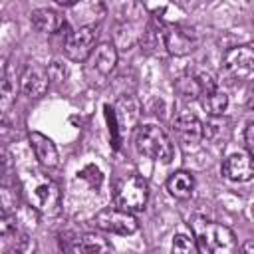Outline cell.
Here are the masks:
<instances>
[{
	"label": "cell",
	"mask_w": 254,
	"mask_h": 254,
	"mask_svg": "<svg viewBox=\"0 0 254 254\" xmlns=\"http://www.w3.org/2000/svg\"><path fill=\"white\" fill-rule=\"evenodd\" d=\"M20 185L28 204L34 206L40 212V216L52 218L60 214V189L48 175H44L38 169H26L20 175Z\"/></svg>",
	"instance_id": "1"
},
{
	"label": "cell",
	"mask_w": 254,
	"mask_h": 254,
	"mask_svg": "<svg viewBox=\"0 0 254 254\" xmlns=\"http://www.w3.org/2000/svg\"><path fill=\"white\" fill-rule=\"evenodd\" d=\"M190 234L194 236L198 250L208 254H230L236 250V236L234 232L216 220H210L202 214H192L187 220Z\"/></svg>",
	"instance_id": "2"
},
{
	"label": "cell",
	"mask_w": 254,
	"mask_h": 254,
	"mask_svg": "<svg viewBox=\"0 0 254 254\" xmlns=\"http://www.w3.org/2000/svg\"><path fill=\"white\" fill-rule=\"evenodd\" d=\"M135 149L141 155H145L153 161H161V163H171L175 157V145H173L171 137L165 133L163 127H159L155 123L137 127Z\"/></svg>",
	"instance_id": "3"
},
{
	"label": "cell",
	"mask_w": 254,
	"mask_h": 254,
	"mask_svg": "<svg viewBox=\"0 0 254 254\" xmlns=\"http://www.w3.org/2000/svg\"><path fill=\"white\" fill-rule=\"evenodd\" d=\"M149 200V185L139 175H125L115 183L113 202L125 210L139 212L147 206Z\"/></svg>",
	"instance_id": "4"
},
{
	"label": "cell",
	"mask_w": 254,
	"mask_h": 254,
	"mask_svg": "<svg viewBox=\"0 0 254 254\" xmlns=\"http://www.w3.org/2000/svg\"><path fill=\"white\" fill-rule=\"evenodd\" d=\"M93 224L101 232L119 234V236H131V234H135L139 230V220H137L135 212L125 210V208H121L117 204L101 208L93 216Z\"/></svg>",
	"instance_id": "5"
},
{
	"label": "cell",
	"mask_w": 254,
	"mask_h": 254,
	"mask_svg": "<svg viewBox=\"0 0 254 254\" xmlns=\"http://www.w3.org/2000/svg\"><path fill=\"white\" fill-rule=\"evenodd\" d=\"M97 42V30L93 26H79L77 30H71L64 38V54L67 60L75 64L87 62L91 52L95 50Z\"/></svg>",
	"instance_id": "6"
},
{
	"label": "cell",
	"mask_w": 254,
	"mask_h": 254,
	"mask_svg": "<svg viewBox=\"0 0 254 254\" xmlns=\"http://www.w3.org/2000/svg\"><path fill=\"white\" fill-rule=\"evenodd\" d=\"M222 71L232 79H248L254 75V48L252 46H234L222 56Z\"/></svg>",
	"instance_id": "7"
},
{
	"label": "cell",
	"mask_w": 254,
	"mask_h": 254,
	"mask_svg": "<svg viewBox=\"0 0 254 254\" xmlns=\"http://www.w3.org/2000/svg\"><path fill=\"white\" fill-rule=\"evenodd\" d=\"M117 65V50L111 42H101L95 46V50L91 52V56L85 62V71L89 75L91 81H95V77L105 79Z\"/></svg>",
	"instance_id": "8"
},
{
	"label": "cell",
	"mask_w": 254,
	"mask_h": 254,
	"mask_svg": "<svg viewBox=\"0 0 254 254\" xmlns=\"http://www.w3.org/2000/svg\"><path fill=\"white\" fill-rule=\"evenodd\" d=\"M165 52L171 56H187L196 48V36L192 30L181 24H163Z\"/></svg>",
	"instance_id": "9"
},
{
	"label": "cell",
	"mask_w": 254,
	"mask_h": 254,
	"mask_svg": "<svg viewBox=\"0 0 254 254\" xmlns=\"http://www.w3.org/2000/svg\"><path fill=\"white\" fill-rule=\"evenodd\" d=\"M111 113H113V119L117 123V129H119V135H121V141H123V137L129 135L139 123L141 103L135 95L125 93L115 101V105L111 107Z\"/></svg>",
	"instance_id": "10"
},
{
	"label": "cell",
	"mask_w": 254,
	"mask_h": 254,
	"mask_svg": "<svg viewBox=\"0 0 254 254\" xmlns=\"http://www.w3.org/2000/svg\"><path fill=\"white\" fill-rule=\"evenodd\" d=\"M50 71L40 65L38 62H28L24 67H22V73H20V89L26 97L30 99H38L42 97L48 87H50Z\"/></svg>",
	"instance_id": "11"
},
{
	"label": "cell",
	"mask_w": 254,
	"mask_h": 254,
	"mask_svg": "<svg viewBox=\"0 0 254 254\" xmlns=\"http://www.w3.org/2000/svg\"><path fill=\"white\" fill-rule=\"evenodd\" d=\"M64 236H65V240L60 238V248L65 252H89V254L113 252V244L97 232H85V234L65 232Z\"/></svg>",
	"instance_id": "12"
},
{
	"label": "cell",
	"mask_w": 254,
	"mask_h": 254,
	"mask_svg": "<svg viewBox=\"0 0 254 254\" xmlns=\"http://www.w3.org/2000/svg\"><path fill=\"white\" fill-rule=\"evenodd\" d=\"M220 173L230 183H248V181L254 179V159L250 157L248 151L246 153L244 151L230 153L222 161Z\"/></svg>",
	"instance_id": "13"
},
{
	"label": "cell",
	"mask_w": 254,
	"mask_h": 254,
	"mask_svg": "<svg viewBox=\"0 0 254 254\" xmlns=\"http://www.w3.org/2000/svg\"><path fill=\"white\" fill-rule=\"evenodd\" d=\"M28 143H30V149L34 151V157L36 161L40 163V167L44 171H50V169H56L60 165V153H58V147L56 143L40 133V131H30L28 133Z\"/></svg>",
	"instance_id": "14"
},
{
	"label": "cell",
	"mask_w": 254,
	"mask_h": 254,
	"mask_svg": "<svg viewBox=\"0 0 254 254\" xmlns=\"http://www.w3.org/2000/svg\"><path fill=\"white\" fill-rule=\"evenodd\" d=\"M173 131L185 145H196L204 137V125L192 111L187 109H181L173 117Z\"/></svg>",
	"instance_id": "15"
},
{
	"label": "cell",
	"mask_w": 254,
	"mask_h": 254,
	"mask_svg": "<svg viewBox=\"0 0 254 254\" xmlns=\"http://www.w3.org/2000/svg\"><path fill=\"white\" fill-rule=\"evenodd\" d=\"M30 24L36 32L40 34H58L64 26H65V20L64 16L58 12V10H52V8H38L32 12L30 16Z\"/></svg>",
	"instance_id": "16"
},
{
	"label": "cell",
	"mask_w": 254,
	"mask_h": 254,
	"mask_svg": "<svg viewBox=\"0 0 254 254\" xmlns=\"http://www.w3.org/2000/svg\"><path fill=\"white\" fill-rule=\"evenodd\" d=\"M167 190H169L171 196H175L179 200L190 198L192 192H194V177H192V173H189L185 169L175 171L167 179Z\"/></svg>",
	"instance_id": "17"
},
{
	"label": "cell",
	"mask_w": 254,
	"mask_h": 254,
	"mask_svg": "<svg viewBox=\"0 0 254 254\" xmlns=\"http://www.w3.org/2000/svg\"><path fill=\"white\" fill-rule=\"evenodd\" d=\"M198 101H200L202 109H204L210 117H222L224 111L228 109V95H226L218 85H214V87H210V89H204V91L200 93Z\"/></svg>",
	"instance_id": "18"
},
{
	"label": "cell",
	"mask_w": 254,
	"mask_h": 254,
	"mask_svg": "<svg viewBox=\"0 0 254 254\" xmlns=\"http://www.w3.org/2000/svg\"><path fill=\"white\" fill-rule=\"evenodd\" d=\"M20 87V81H16V75L10 71L8 65L2 69V79H0V109L6 115L12 103L16 101V91Z\"/></svg>",
	"instance_id": "19"
},
{
	"label": "cell",
	"mask_w": 254,
	"mask_h": 254,
	"mask_svg": "<svg viewBox=\"0 0 254 254\" xmlns=\"http://www.w3.org/2000/svg\"><path fill=\"white\" fill-rule=\"evenodd\" d=\"M175 89H177V95L181 99H185V101H194L202 93V85H200V81H198L196 75H187V77L177 79Z\"/></svg>",
	"instance_id": "20"
},
{
	"label": "cell",
	"mask_w": 254,
	"mask_h": 254,
	"mask_svg": "<svg viewBox=\"0 0 254 254\" xmlns=\"http://www.w3.org/2000/svg\"><path fill=\"white\" fill-rule=\"evenodd\" d=\"M171 248H173V252H185V254H189V252H196L198 250V244H196V240H194V236L190 234H177V236H173V242H171Z\"/></svg>",
	"instance_id": "21"
},
{
	"label": "cell",
	"mask_w": 254,
	"mask_h": 254,
	"mask_svg": "<svg viewBox=\"0 0 254 254\" xmlns=\"http://www.w3.org/2000/svg\"><path fill=\"white\" fill-rule=\"evenodd\" d=\"M0 200H2V212H16L18 210V192H14L10 187H2L0 190Z\"/></svg>",
	"instance_id": "22"
},
{
	"label": "cell",
	"mask_w": 254,
	"mask_h": 254,
	"mask_svg": "<svg viewBox=\"0 0 254 254\" xmlns=\"http://www.w3.org/2000/svg\"><path fill=\"white\" fill-rule=\"evenodd\" d=\"M244 143H246V151L254 159V123L246 125V129H244Z\"/></svg>",
	"instance_id": "23"
},
{
	"label": "cell",
	"mask_w": 254,
	"mask_h": 254,
	"mask_svg": "<svg viewBox=\"0 0 254 254\" xmlns=\"http://www.w3.org/2000/svg\"><path fill=\"white\" fill-rule=\"evenodd\" d=\"M242 252H246V254H254V240H246V242L242 244Z\"/></svg>",
	"instance_id": "24"
},
{
	"label": "cell",
	"mask_w": 254,
	"mask_h": 254,
	"mask_svg": "<svg viewBox=\"0 0 254 254\" xmlns=\"http://www.w3.org/2000/svg\"><path fill=\"white\" fill-rule=\"evenodd\" d=\"M246 107L250 109V111H254V87L248 91V99H246Z\"/></svg>",
	"instance_id": "25"
},
{
	"label": "cell",
	"mask_w": 254,
	"mask_h": 254,
	"mask_svg": "<svg viewBox=\"0 0 254 254\" xmlns=\"http://www.w3.org/2000/svg\"><path fill=\"white\" fill-rule=\"evenodd\" d=\"M58 6H64V8H69V6H73V4H77L79 0H54Z\"/></svg>",
	"instance_id": "26"
},
{
	"label": "cell",
	"mask_w": 254,
	"mask_h": 254,
	"mask_svg": "<svg viewBox=\"0 0 254 254\" xmlns=\"http://www.w3.org/2000/svg\"><path fill=\"white\" fill-rule=\"evenodd\" d=\"M250 214H252V218H254V200H252V204H250Z\"/></svg>",
	"instance_id": "27"
}]
</instances>
